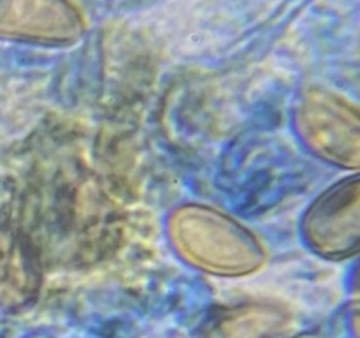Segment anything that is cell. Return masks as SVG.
Returning <instances> with one entry per match:
<instances>
[{
	"instance_id": "1",
	"label": "cell",
	"mask_w": 360,
	"mask_h": 338,
	"mask_svg": "<svg viewBox=\"0 0 360 338\" xmlns=\"http://www.w3.org/2000/svg\"><path fill=\"white\" fill-rule=\"evenodd\" d=\"M79 30V16L67 0H0V35L56 42Z\"/></svg>"
},
{
	"instance_id": "2",
	"label": "cell",
	"mask_w": 360,
	"mask_h": 338,
	"mask_svg": "<svg viewBox=\"0 0 360 338\" xmlns=\"http://www.w3.org/2000/svg\"><path fill=\"white\" fill-rule=\"evenodd\" d=\"M315 239L330 254L360 249V178L343 183L319 201L313 210Z\"/></svg>"
}]
</instances>
